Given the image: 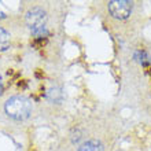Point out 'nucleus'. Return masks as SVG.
I'll list each match as a JSON object with an SVG mask.
<instances>
[{"label":"nucleus","mask_w":151,"mask_h":151,"mask_svg":"<svg viewBox=\"0 0 151 151\" xmlns=\"http://www.w3.org/2000/svg\"><path fill=\"white\" fill-rule=\"evenodd\" d=\"M25 21H26V25L28 28L30 29V32L35 35L36 39H41V37H45L48 35L47 30V14L43 8L40 7H33L30 8L26 15H25Z\"/></svg>","instance_id":"2"},{"label":"nucleus","mask_w":151,"mask_h":151,"mask_svg":"<svg viewBox=\"0 0 151 151\" xmlns=\"http://www.w3.org/2000/svg\"><path fill=\"white\" fill-rule=\"evenodd\" d=\"M109 12L115 19H127L132 12V3L128 0H113L109 3Z\"/></svg>","instance_id":"3"},{"label":"nucleus","mask_w":151,"mask_h":151,"mask_svg":"<svg viewBox=\"0 0 151 151\" xmlns=\"http://www.w3.org/2000/svg\"><path fill=\"white\" fill-rule=\"evenodd\" d=\"M136 59L139 60L143 66H146L150 62V55L146 51H139V52H136Z\"/></svg>","instance_id":"7"},{"label":"nucleus","mask_w":151,"mask_h":151,"mask_svg":"<svg viewBox=\"0 0 151 151\" xmlns=\"http://www.w3.org/2000/svg\"><path fill=\"white\" fill-rule=\"evenodd\" d=\"M3 91H4V88H3V84L0 83V95H1V93H3Z\"/></svg>","instance_id":"8"},{"label":"nucleus","mask_w":151,"mask_h":151,"mask_svg":"<svg viewBox=\"0 0 151 151\" xmlns=\"http://www.w3.org/2000/svg\"><path fill=\"white\" fill-rule=\"evenodd\" d=\"M32 102L25 98V96H12L7 99L4 104L6 114L12 119L22 121V119L29 118V115L32 114Z\"/></svg>","instance_id":"1"},{"label":"nucleus","mask_w":151,"mask_h":151,"mask_svg":"<svg viewBox=\"0 0 151 151\" xmlns=\"http://www.w3.org/2000/svg\"><path fill=\"white\" fill-rule=\"evenodd\" d=\"M47 98L52 102H55V103H59L63 95H62V91H60L59 88H51V89H48L47 92Z\"/></svg>","instance_id":"6"},{"label":"nucleus","mask_w":151,"mask_h":151,"mask_svg":"<svg viewBox=\"0 0 151 151\" xmlns=\"http://www.w3.org/2000/svg\"><path fill=\"white\" fill-rule=\"evenodd\" d=\"M78 151H103V147L98 140H88L80 146Z\"/></svg>","instance_id":"4"},{"label":"nucleus","mask_w":151,"mask_h":151,"mask_svg":"<svg viewBox=\"0 0 151 151\" xmlns=\"http://www.w3.org/2000/svg\"><path fill=\"white\" fill-rule=\"evenodd\" d=\"M10 40H11L10 33H8L4 28H1V26H0V51L7 50L8 45H10Z\"/></svg>","instance_id":"5"}]
</instances>
